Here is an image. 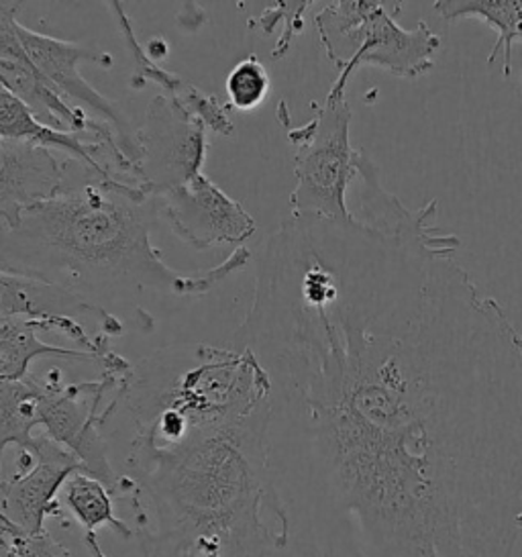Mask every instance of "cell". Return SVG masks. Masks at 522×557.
I'll list each match as a JSON object with an SVG mask.
<instances>
[{
	"mask_svg": "<svg viewBox=\"0 0 522 557\" xmlns=\"http://www.w3.org/2000/svg\"><path fill=\"white\" fill-rule=\"evenodd\" d=\"M358 209L290 214L233 347L270 382L268 474L310 557H494L522 535V335L359 156Z\"/></svg>",
	"mask_w": 522,
	"mask_h": 557,
	"instance_id": "1",
	"label": "cell"
},
{
	"mask_svg": "<svg viewBox=\"0 0 522 557\" xmlns=\"http://www.w3.org/2000/svg\"><path fill=\"white\" fill-rule=\"evenodd\" d=\"M270 400L172 447L130 443L133 533L144 557H270L288 549L268 474Z\"/></svg>",
	"mask_w": 522,
	"mask_h": 557,
	"instance_id": "2",
	"label": "cell"
},
{
	"mask_svg": "<svg viewBox=\"0 0 522 557\" xmlns=\"http://www.w3.org/2000/svg\"><path fill=\"white\" fill-rule=\"evenodd\" d=\"M158 221L156 197L141 186L74 160L60 197L27 209L15 227H2L0 274L51 282L100 305L98 298L135 293L209 295L251 262V249L241 246L207 272L179 274L151 244Z\"/></svg>",
	"mask_w": 522,
	"mask_h": 557,
	"instance_id": "3",
	"label": "cell"
},
{
	"mask_svg": "<svg viewBox=\"0 0 522 557\" xmlns=\"http://www.w3.org/2000/svg\"><path fill=\"white\" fill-rule=\"evenodd\" d=\"M268 400L270 382L251 354L170 345L133 363L109 423L123 412L133 429L129 443L172 447L196 431L241 421Z\"/></svg>",
	"mask_w": 522,
	"mask_h": 557,
	"instance_id": "4",
	"label": "cell"
},
{
	"mask_svg": "<svg viewBox=\"0 0 522 557\" xmlns=\"http://www.w3.org/2000/svg\"><path fill=\"white\" fill-rule=\"evenodd\" d=\"M314 27L326 58L339 72L328 90L333 95H345L349 78L365 66L408 81L421 78L435 67V53L443 46L424 21L405 29L394 21L386 2L375 0L325 2Z\"/></svg>",
	"mask_w": 522,
	"mask_h": 557,
	"instance_id": "5",
	"label": "cell"
},
{
	"mask_svg": "<svg viewBox=\"0 0 522 557\" xmlns=\"http://www.w3.org/2000/svg\"><path fill=\"white\" fill-rule=\"evenodd\" d=\"M307 125L288 132L294 146L293 214L347 223L353 213L347 188L358 178L361 149L351 146V107L345 95L328 92L312 104Z\"/></svg>",
	"mask_w": 522,
	"mask_h": 557,
	"instance_id": "6",
	"label": "cell"
},
{
	"mask_svg": "<svg viewBox=\"0 0 522 557\" xmlns=\"http://www.w3.org/2000/svg\"><path fill=\"white\" fill-rule=\"evenodd\" d=\"M0 319H25L39 331L62 333L78 349L102 361L113 354L111 339L125 333L116 314L86 296L51 282L13 274H0Z\"/></svg>",
	"mask_w": 522,
	"mask_h": 557,
	"instance_id": "7",
	"label": "cell"
},
{
	"mask_svg": "<svg viewBox=\"0 0 522 557\" xmlns=\"http://www.w3.org/2000/svg\"><path fill=\"white\" fill-rule=\"evenodd\" d=\"M207 129L186 107L158 95L137 129V186L158 197L202 174L209 153Z\"/></svg>",
	"mask_w": 522,
	"mask_h": 557,
	"instance_id": "8",
	"label": "cell"
},
{
	"mask_svg": "<svg viewBox=\"0 0 522 557\" xmlns=\"http://www.w3.org/2000/svg\"><path fill=\"white\" fill-rule=\"evenodd\" d=\"M15 474L0 482V521L39 535L48 519L64 521L60 494L67 480L84 472L80 459L46 433L35 435L27 449H15Z\"/></svg>",
	"mask_w": 522,
	"mask_h": 557,
	"instance_id": "9",
	"label": "cell"
},
{
	"mask_svg": "<svg viewBox=\"0 0 522 557\" xmlns=\"http://www.w3.org/2000/svg\"><path fill=\"white\" fill-rule=\"evenodd\" d=\"M15 32L21 46L32 58L33 64L39 67V72L48 78L49 83L53 84L72 104L80 109H90L102 121L113 125L119 137V146L125 151L130 162L137 164V158H139L137 129L139 127L130 123L129 116L125 115L113 100L107 99L95 86H90L78 70L82 62H92L109 70L114 64L113 55L107 51L90 50L78 41L37 34L29 27L21 25L18 21H15Z\"/></svg>",
	"mask_w": 522,
	"mask_h": 557,
	"instance_id": "10",
	"label": "cell"
},
{
	"mask_svg": "<svg viewBox=\"0 0 522 557\" xmlns=\"http://www.w3.org/2000/svg\"><path fill=\"white\" fill-rule=\"evenodd\" d=\"M158 216L182 244L196 251L216 246L241 247L258 230L244 205L202 172L196 178L156 197Z\"/></svg>",
	"mask_w": 522,
	"mask_h": 557,
	"instance_id": "11",
	"label": "cell"
},
{
	"mask_svg": "<svg viewBox=\"0 0 522 557\" xmlns=\"http://www.w3.org/2000/svg\"><path fill=\"white\" fill-rule=\"evenodd\" d=\"M16 2H0V83L33 115L62 132H88L95 116L72 104L35 66L15 32Z\"/></svg>",
	"mask_w": 522,
	"mask_h": 557,
	"instance_id": "12",
	"label": "cell"
},
{
	"mask_svg": "<svg viewBox=\"0 0 522 557\" xmlns=\"http://www.w3.org/2000/svg\"><path fill=\"white\" fill-rule=\"evenodd\" d=\"M74 158L58 160L53 149L0 139V221L15 227L35 205L60 197L72 181Z\"/></svg>",
	"mask_w": 522,
	"mask_h": 557,
	"instance_id": "13",
	"label": "cell"
},
{
	"mask_svg": "<svg viewBox=\"0 0 522 557\" xmlns=\"http://www.w3.org/2000/svg\"><path fill=\"white\" fill-rule=\"evenodd\" d=\"M107 7L113 11L116 17L119 32L125 39V46L129 50L130 60H133V72H130V86L133 88H144L147 83L156 84L163 90L165 97L176 100L182 107H186L192 115L198 116L209 129L221 135V137H235V125L228 116L231 107L221 102L216 97L202 92L196 88L195 84L184 83L178 74L163 70L158 62H153L147 55L146 48L137 41L130 18L121 2H107Z\"/></svg>",
	"mask_w": 522,
	"mask_h": 557,
	"instance_id": "14",
	"label": "cell"
},
{
	"mask_svg": "<svg viewBox=\"0 0 522 557\" xmlns=\"http://www.w3.org/2000/svg\"><path fill=\"white\" fill-rule=\"evenodd\" d=\"M433 9L447 23L482 18L498 34L489 51L488 66L502 53V72L506 78L512 74V48L522 41V0H437Z\"/></svg>",
	"mask_w": 522,
	"mask_h": 557,
	"instance_id": "15",
	"label": "cell"
},
{
	"mask_svg": "<svg viewBox=\"0 0 522 557\" xmlns=\"http://www.w3.org/2000/svg\"><path fill=\"white\" fill-rule=\"evenodd\" d=\"M39 329L25 319H0V380H21L32 372V363L41 358L92 361L102 366V358L90 351L49 345L39 339Z\"/></svg>",
	"mask_w": 522,
	"mask_h": 557,
	"instance_id": "16",
	"label": "cell"
},
{
	"mask_svg": "<svg viewBox=\"0 0 522 557\" xmlns=\"http://www.w3.org/2000/svg\"><path fill=\"white\" fill-rule=\"evenodd\" d=\"M62 494V505L84 529V537H97L100 527H111L121 537L135 540L133 527L114 515L116 498L97 478L78 472L67 480Z\"/></svg>",
	"mask_w": 522,
	"mask_h": 557,
	"instance_id": "17",
	"label": "cell"
},
{
	"mask_svg": "<svg viewBox=\"0 0 522 557\" xmlns=\"http://www.w3.org/2000/svg\"><path fill=\"white\" fill-rule=\"evenodd\" d=\"M41 380L29 372L21 380H0V443L2 454L9 447L27 449L39 426Z\"/></svg>",
	"mask_w": 522,
	"mask_h": 557,
	"instance_id": "18",
	"label": "cell"
},
{
	"mask_svg": "<svg viewBox=\"0 0 522 557\" xmlns=\"http://www.w3.org/2000/svg\"><path fill=\"white\" fill-rule=\"evenodd\" d=\"M314 2L310 0H279V2H270L260 17H253L247 25L249 27H260L265 35L274 34L277 23H284L282 37L277 39L276 48L272 50L274 60L286 58L293 50L296 35L304 29V13L309 11Z\"/></svg>",
	"mask_w": 522,
	"mask_h": 557,
	"instance_id": "19",
	"label": "cell"
},
{
	"mask_svg": "<svg viewBox=\"0 0 522 557\" xmlns=\"http://www.w3.org/2000/svg\"><path fill=\"white\" fill-rule=\"evenodd\" d=\"M270 74L256 55L241 60L227 76L228 107L235 111H253L270 92Z\"/></svg>",
	"mask_w": 522,
	"mask_h": 557,
	"instance_id": "20",
	"label": "cell"
},
{
	"mask_svg": "<svg viewBox=\"0 0 522 557\" xmlns=\"http://www.w3.org/2000/svg\"><path fill=\"white\" fill-rule=\"evenodd\" d=\"M2 557H72L62 541L55 540L49 531L32 535L16 527L2 523Z\"/></svg>",
	"mask_w": 522,
	"mask_h": 557,
	"instance_id": "21",
	"label": "cell"
},
{
	"mask_svg": "<svg viewBox=\"0 0 522 557\" xmlns=\"http://www.w3.org/2000/svg\"><path fill=\"white\" fill-rule=\"evenodd\" d=\"M147 55L153 60V62H158L160 64V60H163V58H167V51H170V48H167V44L163 41L162 37H153L149 44H147Z\"/></svg>",
	"mask_w": 522,
	"mask_h": 557,
	"instance_id": "22",
	"label": "cell"
}]
</instances>
